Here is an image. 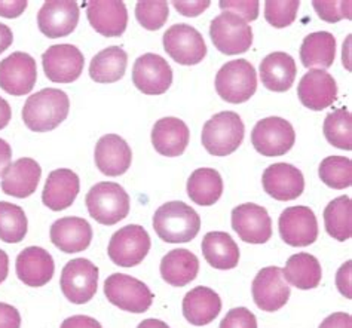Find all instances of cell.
Wrapping results in <instances>:
<instances>
[{"label":"cell","mask_w":352,"mask_h":328,"mask_svg":"<svg viewBox=\"0 0 352 328\" xmlns=\"http://www.w3.org/2000/svg\"><path fill=\"white\" fill-rule=\"evenodd\" d=\"M16 276L29 287H43L54 276L55 263L48 251L41 247L24 248L15 261Z\"/></svg>","instance_id":"cb8c5ba5"},{"label":"cell","mask_w":352,"mask_h":328,"mask_svg":"<svg viewBox=\"0 0 352 328\" xmlns=\"http://www.w3.org/2000/svg\"><path fill=\"white\" fill-rule=\"evenodd\" d=\"M243 119L235 111H220L206 122L202 128V146L210 155H232L244 140Z\"/></svg>","instance_id":"277c9868"},{"label":"cell","mask_w":352,"mask_h":328,"mask_svg":"<svg viewBox=\"0 0 352 328\" xmlns=\"http://www.w3.org/2000/svg\"><path fill=\"white\" fill-rule=\"evenodd\" d=\"M175 11L184 17H198L210 6L208 0H198V2H173Z\"/></svg>","instance_id":"bcb514c9"},{"label":"cell","mask_w":352,"mask_h":328,"mask_svg":"<svg viewBox=\"0 0 352 328\" xmlns=\"http://www.w3.org/2000/svg\"><path fill=\"white\" fill-rule=\"evenodd\" d=\"M55 247L67 254L85 251L92 241L91 224L80 217H63L54 221L50 230Z\"/></svg>","instance_id":"484cf974"},{"label":"cell","mask_w":352,"mask_h":328,"mask_svg":"<svg viewBox=\"0 0 352 328\" xmlns=\"http://www.w3.org/2000/svg\"><path fill=\"white\" fill-rule=\"evenodd\" d=\"M324 226L331 238L340 242L352 237V201L349 196H339L324 210Z\"/></svg>","instance_id":"d590c367"},{"label":"cell","mask_w":352,"mask_h":328,"mask_svg":"<svg viewBox=\"0 0 352 328\" xmlns=\"http://www.w3.org/2000/svg\"><path fill=\"white\" fill-rule=\"evenodd\" d=\"M322 131L331 146L340 150H352V116L348 109L333 110L324 120Z\"/></svg>","instance_id":"74e56055"},{"label":"cell","mask_w":352,"mask_h":328,"mask_svg":"<svg viewBox=\"0 0 352 328\" xmlns=\"http://www.w3.org/2000/svg\"><path fill=\"white\" fill-rule=\"evenodd\" d=\"M38 80V65L32 55L16 51L0 61V88L15 97L33 91Z\"/></svg>","instance_id":"7c38bea8"},{"label":"cell","mask_w":352,"mask_h":328,"mask_svg":"<svg viewBox=\"0 0 352 328\" xmlns=\"http://www.w3.org/2000/svg\"><path fill=\"white\" fill-rule=\"evenodd\" d=\"M299 6L298 0H267L265 3V18L275 29H284L294 23Z\"/></svg>","instance_id":"60d3db41"},{"label":"cell","mask_w":352,"mask_h":328,"mask_svg":"<svg viewBox=\"0 0 352 328\" xmlns=\"http://www.w3.org/2000/svg\"><path fill=\"white\" fill-rule=\"evenodd\" d=\"M80 190V180L76 173L67 168L52 171L46 179L42 202L51 211H63L75 202Z\"/></svg>","instance_id":"d4e9b609"},{"label":"cell","mask_w":352,"mask_h":328,"mask_svg":"<svg viewBox=\"0 0 352 328\" xmlns=\"http://www.w3.org/2000/svg\"><path fill=\"white\" fill-rule=\"evenodd\" d=\"M133 82L146 96H161L171 87L173 70L161 55L144 54L134 63Z\"/></svg>","instance_id":"9a60e30c"},{"label":"cell","mask_w":352,"mask_h":328,"mask_svg":"<svg viewBox=\"0 0 352 328\" xmlns=\"http://www.w3.org/2000/svg\"><path fill=\"white\" fill-rule=\"evenodd\" d=\"M296 74V61L285 52H272L261 63V79L265 88L270 91H289L293 87Z\"/></svg>","instance_id":"f1b7e54d"},{"label":"cell","mask_w":352,"mask_h":328,"mask_svg":"<svg viewBox=\"0 0 352 328\" xmlns=\"http://www.w3.org/2000/svg\"><path fill=\"white\" fill-rule=\"evenodd\" d=\"M190 138L188 125L179 118H162L152 129V144L160 155L177 157L184 153Z\"/></svg>","instance_id":"4316f807"},{"label":"cell","mask_w":352,"mask_h":328,"mask_svg":"<svg viewBox=\"0 0 352 328\" xmlns=\"http://www.w3.org/2000/svg\"><path fill=\"white\" fill-rule=\"evenodd\" d=\"M14 42L12 30L6 24L0 23V54L5 52Z\"/></svg>","instance_id":"f5cc1de1"},{"label":"cell","mask_w":352,"mask_h":328,"mask_svg":"<svg viewBox=\"0 0 352 328\" xmlns=\"http://www.w3.org/2000/svg\"><path fill=\"white\" fill-rule=\"evenodd\" d=\"M46 78L55 83H72L82 74L85 57L73 45H52L42 55Z\"/></svg>","instance_id":"5bb4252c"},{"label":"cell","mask_w":352,"mask_h":328,"mask_svg":"<svg viewBox=\"0 0 352 328\" xmlns=\"http://www.w3.org/2000/svg\"><path fill=\"white\" fill-rule=\"evenodd\" d=\"M257 89L256 70L247 60H234L226 63L217 72L216 91L230 105H241L254 96Z\"/></svg>","instance_id":"5b68a950"},{"label":"cell","mask_w":352,"mask_h":328,"mask_svg":"<svg viewBox=\"0 0 352 328\" xmlns=\"http://www.w3.org/2000/svg\"><path fill=\"white\" fill-rule=\"evenodd\" d=\"M85 202L91 217L106 226H113L124 220L131 208L126 190L112 182H101L92 186Z\"/></svg>","instance_id":"3957f363"},{"label":"cell","mask_w":352,"mask_h":328,"mask_svg":"<svg viewBox=\"0 0 352 328\" xmlns=\"http://www.w3.org/2000/svg\"><path fill=\"white\" fill-rule=\"evenodd\" d=\"M221 311V300L214 289L197 287L183 298V316L192 325L202 327L212 322Z\"/></svg>","instance_id":"83f0119b"},{"label":"cell","mask_w":352,"mask_h":328,"mask_svg":"<svg viewBox=\"0 0 352 328\" xmlns=\"http://www.w3.org/2000/svg\"><path fill=\"white\" fill-rule=\"evenodd\" d=\"M153 229L166 243H186L195 239L199 233L201 217L188 204L171 201L156 210Z\"/></svg>","instance_id":"7a4b0ae2"},{"label":"cell","mask_w":352,"mask_h":328,"mask_svg":"<svg viewBox=\"0 0 352 328\" xmlns=\"http://www.w3.org/2000/svg\"><path fill=\"white\" fill-rule=\"evenodd\" d=\"M336 39L329 32H315L303 39L300 46V61L305 67L329 69L335 63Z\"/></svg>","instance_id":"1f68e13d"},{"label":"cell","mask_w":352,"mask_h":328,"mask_svg":"<svg viewBox=\"0 0 352 328\" xmlns=\"http://www.w3.org/2000/svg\"><path fill=\"white\" fill-rule=\"evenodd\" d=\"M210 37L221 54L239 55L252 48L253 30L239 15L221 12L210 24Z\"/></svg>","instance_id":"52a82bcc"},{"label":"cell","mask_w":352,"mask_h":328,"mask_svg":"<svg viewBox=\"0 0 352 328\" xmlns=\"http://www.w3.org/2000/svg\"><path fill=\"white\" fill-rule=\"evenodd\" d=\"M21 315L12 305L0 303V328H20Z\"/></svg>","instance_id":"f6af8a7d"},{"label":"cell","mask_w":352,"mask_h":328,"mask_svg":"<svg viewBox=\"0 0 352 328\" xmlns=\"http://www.w3.org/2000/svg\"><path fill=\"white\" fill-rule=\"evenodd\" d=\"M318 174L331 189H346L352 184V161L345 156H329L320 164Z\"/></svg>","instance_id":"f35d334b"},{"label":"cell","mask_w":352,"mask_h":328,"mask_svg":"<svg viewBox=\"0 0 352 328\" xmlns=\"http://www.w3.org/2000/svg\"><path fill=\"white\" fill-rule=\"evenodd\" d=\"M104 294L116 307L131 314H144L153 303V293L144 283L125 274H113L104 281Z\"/></svg>","instance_id":"8992f818"},{"label":"cell","mask_w":352,"mask_h":328,"mask_svg":"<svg viewBox=\"0 0 352 328\" xmlns=\"http://www.w3.org/2000/svg\"><path fill=\"white\" fill-rule=\"evenodd\" d=\"M170 9L164 0H151V2H138L135 6V18L138 24L146 30L156 32L168 20Z\"/></svg>","instance_id":"ab89813d"},{"label":"cell","mask_w":352,"mask_h":328,"mask_svg":"<svg viewBox=\"0 0 352 328\" xmlns=\"http://www.w3.org/2000/svg\"><path fill=\"white\" fill-rule=\"evenodd\" d=\"M60 328H103L101 324L91 316L85 315H76L70 316L67 320H64Z\"/></svg>","instance_id":"681fc988"},{"label":"cell","mask_w":352,"mask_h":328,"mask_svg":"<svg viewBox=\"0 0 352 328\" xmlns=\"http://www.w3.org/2000/svg\"><path fill=\"white\" fill-rule=\"evenodd\" d=\"M351 266L352 261L348 260L346 263L342 266L338 272L336 276V285L339 292L344 294L346 298H352V289H351Z\"/></svg>","instance_id":"7dc6e473"},{"label":"cell","mask_w":352,"mask_h":328,"mask_svg":"<svg viewBox=\"0 0 352 328\" xmlns=\"http://www.w3.org/2000/svg\"><path fill=\"white\" fill-rule=\"evenodd\" d=\"M60 287L73 305H85L97 293L98 267L87 259H73L63 267Z\"/></svg>","instance_id":"9c48e42d"},{"label":"cell","mask_w":352,"mask_h":328,"mask_svg":"<svg viewBox=\"0 0 352 328\" xmlns=\"http://www.w3.org/2000/svg\"><path fill=\"white\" fill-rule=\"evenodd\" d=\"M96 165L109 177L125 174L133 162V152L122 137L107 134L101 137L96 144Z\"/></svg>","instance_id":"603a6c76"},{"label":"cell","mask_w":352,"mask_h":328,"mask_svg":"<svg viewBox=\"0 0 352 328\" xmlns=\"http://www.w3.org/2000/svg\"><path fill=\"white\" fill-rule=\"evenodd\" d=\"M42 177L41 165L32 157H21L9 164L2 173V190L12 198L25 199L38 189Z\"/></svg>","instance_id":"44dd1931"},{"label":"cell","mask_w":352,"mask_h":328,"mask_svg":"<svg viewBox=\"0 0 352 328\" xmlns=\"http://www.w3.org/2000/svg\"><path fill=\"white\" fill-rule=\"evenodd\" d=\"M164 50L182 65L199 64L207 55L202 34L189 24H175L164 33Z\"/></svg>","instance_id":"8fae6325"},{"label":"cell","mask_w":352,"mask_h":328,"mask_svg":"<svg viewBox=\"0 0 352 328\" xmlns=\"http://www.w3.org/2000/svg\"><path fill=\"white\" fill-rule=\"evenodd\" d=\"M219 328H257V320L247 307L230 309Z\"/></svg>","instance_id":"7bdbcfd3"},{"label":"cell","mask_w":352,"mask_h":328,"mask_svg":"<svg viewBox=\"0 0 352 328\" xmlns=\"http://www.w3.org/2000/svg\"><path fill=\"white\" fill-rule=\"evenodd\" d=\"M220 8L223 12H232L239 15L247 23L257 20L258 17L257 0H247V2H243V0H238V2H234V0H221Z\"/></svg>","instance_id":"ee69618b"},{"label":"cell","mask_w":352,"mask_h":328,"mask_svg":"<svg viewBox=\"0 0 352 328\" xmlns=\"http://www.w3.org/2000/svg\"><path fill=\"white\" fill-rule=\"evenodd\" d=\"M152 241L149 233L140 224H128L110 238L107 252L110 260L120 267L140 265L149 254Z\"/></svg>","instance_id":"ba28073f"},{"label":"cell","mask_w":352,"mask_h":328,"mask_svg":"<svg viewBox=\"0 0 352 328\" xmlns=\"http://www.w3.org/2000/svg\"><path fill=\"white\" fill-rule=\"evenodd\" d=\"M137 328H170V325H166V322L161 320H155V318H151V320H144L140 324H138Z\"/></svg>","instance_id":"9f6ffc18"},{"label":"cell","mask_w":352,"mask_h":328,"mask_svg":"<svg viewBox=\"0 0 352 328\" xmlns=\"http://www.w3.org/2000/svg\"><path fill=\"white\" fill-rule=\"evenodd\" d=\"M318 328H352V318L349 314L336 312L327 316Z\"/></svg>","instance_id":"f907efd6"},{"label":"cell","mask_w":352,"mask_h":328,"mask_svg":"<svg viewBox=\"0 0 352 328\" xmlns=\"http://www.w3.org/2000/svg\"><path fill=\"white\" fill-rule=\"evenodd\" d=\"M12 159V149L6 143L3 138H0V174H2L9 166V162Z\"/></svg>","instance_id":"816d5d0a"},{"label":"cell","mask_w":352,"mask_h":328,"mask_svg":"<svg viewBox=\"0 0 352 328\" xmlns=\"http://www.w3.org/2000/svg\"><path fill=\"white\" fill-rule=\"evenodd\" d=\"M254 303L265 312H275L284 307L290 298V287L283 278V269L270 266L262 269L253 281Z\"/></svg>","instance_id":"2e32d148"},{"label":"cell","mask_w":352,"mask_h":328,"mask_svg":"<svg viewBox=\"0 0 352 328\" xmlns=\"http://www.w3.org/2000/svg\"><path fill=\"white\" fill-rule=\"evenodd\" d=\"M262 184L265 192L276 201L298 199L305 189V179L300 170L294 165L280 162L267 166Z\"/></svg>","instance_id":"d6986e66"},{"label":"cell","mask_w":352,"mask_h":328,"mask_svg":"<svg viewBox=\"0 0 352 328\" xmlns=\"http://www.w3.org/2000/svg\"><path fill=\"white\" fill-rule=\"evenodd\" d=\"M198 272L199 260L189 250H173L161 260V276L173 287L190 284L198 276Z\"/></svg>","instance_id":"f546056e"},{"label":"cell","mask_w":352,"mask_h":328,"mask_svg":"<svg viewBox=\"0 0 352 328\" xmlns=\"http://www.w3.org/2000/svg\"><path fill=\"white\" fill-rule=\"evenodd\" d=\"M27 8V2L25 0H0V17L5 18H18L20 17Z\"/></svg>","instance_id":"c3c4849f"},{"label":"cell","mask_w":352,"mask_h":328,"mask_svg":"<svg viewBox=\"0 0 352 328\" xmlns=\"http://www.w3.org/2000/svg\"><path fill=\"white\" fill-rule=\"evenodd\" d=\"M232 228L247 243H265L272 237V220L261 205L247 202L232 210Z\"/></svg>","instance_id":"e0dca14e"},{"label":"cell","mask_w":352,"mask_h":328,"mask_svg":"<svg viewBox=\"0 0 352 328\" xmlns=\"http://www.w3.org/2000/svg\"><path fill=\"white\" fill-rule=\"evenodd\" d=\"M70 100L61 89L45 88L27 98L23 107L25 127L34 133H48L69 116Z\"/></svg>","instance_id":"6da1fadb"},{"label":"cell","mask_w":352,"mask_h":328,"mask_svg":"<svg viewBox=\"0 0 352 328\" xmlns=\"http://www.w3.org/2000/svg\"><path fill=\"white\" fill-rule=\"evenodd\" d=\"M283 275L296 288L312 289L320 285L322 272L317 257L308 252H299L287 260Z\"/></svg>","instance_id":"836d02e7"},{"label":"cell","mask_w":352,"mask_h":328,"mask_svg":"<svg viewBox=\"0 0 352 328\" xmlns=\"http://www.w3.org/2000/svg\"><path fill=\"white\" fill-rule=\"evenodd\" d=\"M296 142L294 128L289 120L278 116L258 120L252 133V143L263 156H283Z\"/></svg>","instance_id":"30bf717a"},{"label":"cell","mask_w":352,"mask_h":328,"mask_svg":"<svg viewBox=\"0 0 352 328\" xmlns=\"http://www.w3.org/2000/svg\"><path fill=\"white\" fill-rule=\"evenodd\" d=\"M29 229L27 215L15 204L0 201V241L6 243L21 242Z\"/></svg>","instance_id":"8d00e7d4"},{"label":"cell","mask_w":352,"mask_h":328,"mask_svg":"<svg viewBox=\"0 0 352 328\" xmlns=\"http://www.w3.org/2000/svg\"><path fill=\"white\" fill-rule=\"evenodd\" d=\"M126 65V52L120 46H109L91 60L89 76L98 83H113L124 78Z\"/></svg>","instance_id":"d6a6232c"},{"label":"cell","mask_w":352,"mask_h":328,"mask_svg":"<svg viewBox=\"0 0 352 328\" xmlns=\"http://www.w3.org/2000/svg\"><path fill=\"white\" fill-rule=\"evenodd\" d=\"M202 254L208 265L219 270H229L238 266L239 248L226 232H210L202 239Z\"/></svg>","instance_id":"4dcf8cb0"},{"label":"cell","mask_w":352,"mask_h":328,"mask_svg":"<svg viewBox=\"0 0 352 328\" xmlns=\"http://www.w3.org/2000/svg\"><path fill=\"white\" fill-rule=\"evenodd\" d=\"M79 6L73 0H50L38 14L39 30L50 39L69 36L79 23Z\"/></svg>","instance_id":"ac0fdd59"},{"label":"cell","mask_w":352,"mask_h":328,"mask_svg":"<svg viewBox=\"0 0 352 328\" xmlns=\"http://www.w3.org/2000/svg\"><path fill=\"white\" fill-rule=\"evenodd\" d=\"M281 239L290 247H308L318 238V221L311 208L298 205L285 208L278 220Z\"/></svg>","instance_id":"4fadbf2b"},{"label":"cell","mask_w":352,"mask_h":328,"mask_svg":"<svg viewBox=\"0 0 352 328\" xmlns=\"http://www.w3.org/2000/svg\"><path fill=\"white\" fill-rule=\"evenodd\" d=\"M223 193V180L221 175L212 168H199L193 171L188 180L189 198L201 205V207H211Z\"/></svg>","instance_id":"e575fe53"},{"label":"cell","mask_w":352,"mask_h":328,"mask_svg":"<svg viewBox=\"0 0 352 328\" xmlns=\"http://www.w3.org/2000/svg\"><path fill=\"white\" fill-rule=\"evenodd\" d=\"M12 116V110L11 106H9V102L0 97V129H3L8 127L9 120H11Z\"/></svg>","instance_id":"db71d44e"},{"label":"cell","mask_w":352,"mask_h":328,"mask_svg":"<svg viewBox=\"0 0 352 328\" xmlns=\"http://www.w3.org/2000/svg\"><path fill=\"white\" fill-rule=\"evenodd\" d=\"M92 29L106 37L122 36L128 25V11L120 0H94L87 8Z\"/></svg>","instance_id":"7402d4cb"},{"label":"cell","mask_w":352,"mask_h":328,"mask_svg":"<svg viewBox=\"0 0 352 328\" xmlns=\"http://www.w3.org/2000/svg\"><path fill=\"white\" fill-rule=\"evenodd\" d=\"M315 11L321 17V20L327 23H338L340 20H351V0H335V2H324V0H315L312 2Z\"/></svg>","instance_id":"b9f144b4"},{"label":"cell","mask_w":352,"mask_h":328,"mask_svg":"<svg viewBox=\"0 0 352 328\" xmlns=\"http://www.w3.org/2000/svg\"><path fill=\"white\" fill-rule=\"evenodd\" d=\"M298 96L305 107L320 111L336 101L338 83L327 72L314 69L300 79Z\"/></svg>","instance_id":"ffe728a7"},{"label":"cell","mask_w":352,"mask_h":328,"mask_svg":"<svg viewBox=\"0 0 352 328\" xmlns=\"http://www.w3.org/2000/svg\"><path fill=\"white\" fill-rule=\"evenodd\" d=\"M9 272V257L3 250H0V284L8 278Z\"/></svg>","instance_id":"11a10c76"}]
</instances>
